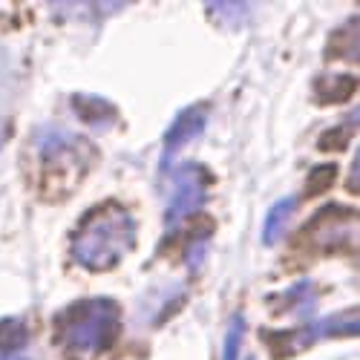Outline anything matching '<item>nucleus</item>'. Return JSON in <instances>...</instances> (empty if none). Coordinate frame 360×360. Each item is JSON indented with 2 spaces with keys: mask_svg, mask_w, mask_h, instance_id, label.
Listing matches in <instances>:
<instances>
[{
  "mask_svg": "<svg viewBox=\"0 0 360 360\" xmlns=\"http://www.w3.org/2000/svg\"><path fill=\"white\" fill-rule=\"evenodd\" d=\"M136 245V219L124 205L104 202L93 207L70 239L72 259L89 271L115 268Z\"/></svg>",
  "mask_w": 360,
  "mask_h": 360,
  "instance_id": "1",
  "label": "nucleus"
},
{
  "mask_svg": "<svg viewBox=\"0 0 360 360\" xmlns=\"http://www.w3.org/2000/svg\"><path fill=\"white\" fill-rule=\"evenodd\" d=\"M122 311L107 297H86L58 314L55 340L64 360H98L118 338Z\"/></svg>",
  "mask_w": 360,
  "mask_h": 360,
  "instance_id": "2",
  "label": "nucleus"
},
{
  "mask_svg": "<svg viewBox=\"0 0 360 360\" xmlns=\"http://www.w3.org/2000/svg\"><path fill=\"white\" fill-rule=\"evenodd\" d=\"M207 196V173L199 165H179L170 176L167 188V225L185 222L191 214H196Z\"/></svg>",
  "mask_w": 360,
  "mask_h": 360,
  "instance_id": "3",
  "label": "nucleus"
},
{
  "mask_svg": "<svg viewBox=\"0 0 360 360\" xmlns=\"http://www.w3.org/2000/svg\"><path fill=\"white\" fill-rule=\"evenodd\" d=\"M354 332H357V311L349 309L343 317L335 314V317H323V320H309L303 328H297V332H283V335H274L271 340L274 343L285 340L288 346L280 354H291V352L303 349V346H311V343H317L323 338H340V335L352 338Z\"/></svg>",
  "mask_w": 360,
  "mask_h": 360,
  "instance_id": "4",
  "label": "nucleus"
},
{
  "mask_svg": "<svg viewBox=\"0 0 360 360\" xmlns=\"http://www.w3.org/2000/svg\"><path fill=\"white\" fill-rule=\"evenodd\" d=\"M205 124H207V107H202V104L179 112L170 130L165 133V162H170L173 153H179V150H185L191 141H196L202 136Z\"/></svg>",
  "mask_w": 360,
  "mask_h": 360,
  "instance_id": "5",
  "label": "nucleus"
},
{
  "mask_svg": "<svg viewBox=\"0 0 360 360\" xmlns=\"http://www.w3.org/2000/svg\"><path fill=\"white\" fill-rule=\"evenodd\" d=\"M32 354V335L23 320H4L0 323V360H29Z\"/></svg>",
  "mask_w": 360,
  "mask_h": 360,
  "instance_id": "6",
  "label": "nucleus"
},
{
  "mask_svg": "<svg viewBox=\"0 0 360 360\" xmlns=\"http://www.w3.org/2000/svg\"><path fill=\"white\" fill-rule=\"evenodd\" d=\"M294 211H297V199H280V202L271 207V211H268V217H265V231H262V243H265V245L280 243L283 233H285V228H288V222H291V217H294Z\"/></svg>",
  "mask_w": 360,
  "mask_h": 360,
  "instance_id": "7",
  "label": "nucleus"
},
{
  "mask_svg": "<svg viewBox=\"0 0 360 360\" xmlns=\"http://www.w3.org/2000/svg\"><path fill=\"white\" fill-rule=\"evenodd\" d=\"M78 115L84 118V122L93 127V130H107L112 124V107L96 96H75L72 98Z\"/></svg>",
  "mask_w": 360,
  "mask_h": 360,
  "instance_id": "8",
  "label": "nucleus"
},
{
  "mask_svg": "<svg viewBox=\"0 0 360 360\" xmlns=\"http://www.w3.org/2000/svg\"><path fill=\"white\" fill-rule=\"evenodd\" d=\"M288 306L294 309V314L306 317V314L314 309V285H311L309 280L297 283V285L288 291Z\"/></svg>",
  "mask_w": 360,
  "mask_h": 360,
  "instance_id": "9",
  "label": "nucleus"
},
{
  "mask_svg": "<svg viewBox=\"0 0 360 360\" xmlns=\"http://www.w3.org/2000/svg\"><path fill=\"white\" fill-rule=\"evenodd\" d=\"M243 340H245V323L233 317L228 332H225V349H222V360H239V352H243Z\"/></svg>",
  "mask_w": 360,
  "mask_h": 360,
  "instance_id": "10",
  "label": "nucleus"
}]
</instances>
